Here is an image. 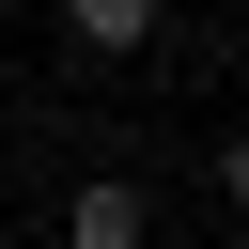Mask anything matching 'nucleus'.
Segmentation results:
<instances>
[{
  "label": "nucleus",
  "mask_w": 249,
  "mask_h": 249,
  "mask_svg": "<svg viewBox=\"0 0 249 249\" xmlns=\"http://www.w3.org/2000/svg\"><path fill=\"white\" fill-rule=\"evenodd\" d=\"M62 249H156V218H140V187H124V171H93V187L62 202Z\"/></svg>",
  "instance_id": "1"
},
{
  "label": "nucleus",
  "mask_w": 249,
  "mask_h": 249,
  "mask_svg": "<svg viewBox=\"0 0 249 249\" xmlns=\"http://www.w3.org/2000/svg\"><path fill=\"white\" fill-rule=\"evenodd\" d=\"M218 202H249V124H233V140H218Z\"/></svg>",
  "instance_id": "3"
},
{
  "label": "nucleus",
  "mask_w": 249,
  "mask_h": 249,
  "mask_svg": "<svg viewBox=\"0 0 249 249\" xmlns=\"http://www.w3.org/2000/svg\"><path fill=\"white\" fill-rule=\"evenodd\" d=\"M62 31H78V62H124V47H156V0H78Z\"/></svg>",
  "instance_id": "2"
}]
</instances>
